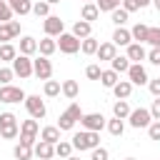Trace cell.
<instances>
[{
	"instance_id": "cell-31",
	"label": "cell",
	"mask_w": 160,
	"mask_h": 160,
	"mask_svg": "<svg viewBox=\"0 0 160 160\" xmlns=\"http://www.w3.org/2000/svg\"><path fill=\"white\" fill-rule=\"evenodd\" d=\"M118 80H120V75H118L115 70H102V72H100V82H102L105 88H110V90L115 88Z\"/></svg>"
},
{
	"instance_id": "cell-38",
	"label": "cell",
	"mask_w": 160,
	"mask_h": 160,
	"mask_svg": "<svg viewBox=\"0 0 160 160\" xmlns=\"http://www.w3.org/2000/svg\"><path fill=\"white\" fill-rule=\"evenodd\" d=\"M32 12H35L38 18H48V15H50V5H48L45 0H38V2H32Z\"/></svg>"
},
{
	"instance_id": "cell-19",
	"label": "cell",
	"mask_w": 160,
	"mask_h": 160,
	"mask_svg": "<svg viewBox=\"0 0 160 160\" xmlns=\"http://www.w3.org/2000/svg\"><path fill=\"white\" fill-rule=\"evenodd\" d=\"M130 92H132L130 80H118V82H115V88H112V95H115L118 100H128V98H130Z\"/></svg>"
},
{
	"instance_id": "cell-55",
	"label": "cell",
	"mask_w": 160,
	"mask_h": 160,
	"mask_svg": "<svg viewBox=\"0 0 160 160\" xmlns=\"http://www.w3.org/2000/svg\"><path fill=\"white\" fill-rule=\"evenodd\" d=\"M65 160H80V158H78V155H70V158H65Z\"/></svg>"
},
{
	"instance_id": "cell-25",
	"label": "cell",
	"mask_w": 160,
	"mask_h": 160,
	"mask_svg": "<svg viewBox=\"0 0 160 160\" xmlns=\"http://www.w3.org/2000/svg\"><path fill=\"white\" fill-rule=\"evenodd\" d=\"M60 92H62L68 100H75V98H78V92H80V85H78L75 80H65V82L60 85Z\"/></svg>"
},
{
	"instance_id": "cell-32",
	"label": "cell",
	"mask_w": 160,
	"mask_h": 160,
	"mask_svg": "<svg viewBox=\"0 0 160 160\" xmlns=\"http://www.w3.org/2000/svg\"><path fill=\"white\" fill-rule=\"evenodd\" d=\"M20 132H22V135H35V138H38V132H40L38 120H32V118H30V120H22V122H20Z\"/></svg>"
},
{
	"instance_id": "cell-47",
	"label": "cell",
	"mask_w": 160,
	"mask_h": 160,
	"mask_svg": "<svg viewBox=\"0 0 160 160\" xmlns=\"http://www.w3.org/2000/svg\"><path fill=\"white\" fill-rule=\"evenodd\" d=\"M120 8H122V10L128 12V15H130V12H135V10H140L135 0H122V2H120Z\"/></svg>"
},
{
	"instance_id": "cell-11",
	"label": "cell",
	"mask_w": 160,
	"mask_h": 160,
	"mask_svg": "<svg viewBox=\"0 0 160 160\" xmlns=\"http://www.w3.org/2000/svg\"><path fill=\"white\" fill-rule=\"evenodd\" d=\"M128 80H130V85H148V70L140 65V62H132L130 68H128Z\"/></svg>"
},
{
	"instance_id": "cell-16",
	"label": "cell",
	"mask_w": 160,
	"mask_h": 160,
	"mask_svg": "<svg viewBox=\"0 0 160 160\" xmlns=\"http://www.w3.org/2000/svg\"><path fill=\"white\" fill-rule=\"evenodd\" d=\"M35 52H38V40L30 38V35H22V38H20V55L32 58Z\"/></svg>"
},
{
	"instance_id": "cell-8",
	"label": "cell",
	"mask_w": 160,
	"mask_h": 160,
	"mask_svg": "<svg viewBox=\"0 0 160 160\" xmlns=\"http://www.w3.org/2000/svg\"><path fill=\"white\" fill-rule=\"evenodd\" d=\"M42 30H45L48 38H58V35L65 32V22H62L58 15H48V18L42 20Z\"/></svg>"
},
{
	"instance_id": "cell-15",
	"label": "cell",
	"mask_w": 160,
	"mask_h": 160,
	"mask_svg": "<svg viewBox=\"0 0 160 160\" xmlns=\"http://www.w3.org/2000/svg\"><path fill=\"white\" fill-rule=\"evenodd\" d=\"M115 48H128L130 42H132V38H130V30H125V28H115V32H112V40H110Z\"/></svg>"
},
{
	"instance_id": "cell-30",
	"label": "cell",
	"mask_w": 160,
	"mask_h": 160,
	"mask_svg": "<svg viewBox=\"0 0 160 160\" xmlns=\"http://www.w3.org/2000/svg\"><path fill=\"white\" fill-rule=\"evenodd\" d=\"M15 58H18V48H15L12 42H2V45H0V60L12 62Z\"/></svg>"
},
{
	"instance_id": "cell-40",
	"label": "cell",
	"mask_w": 160,
	"mask_h": 160,
	"mask_svg": "<svg viewBox=\"0 0 160 160\" xmlns=\"http://www.w3.org/2000/svg\"><path fill=\"white\" fill-rule=\"evenodd\" d=\"M10 20H12V10H10L8 0H0V25L2 22H10Z\"/></svg>"
},
{
	"instance_id": "cell-5",
	"label": "cell",
	"mask_w": 160,
	"mask_h": 160,
	"mask_svg": "<svg viewBox=\"0 0 160 160\" xmlns=\"http://www.w3.org/2000/svg\"><path fill=\"white\" fill-rule=\"evenodd\" d=\"M25 108H28V112H30L32 120H42L45 112H48L45 100H40V95H28V98H25Z\"/></svg>"
},
{
	"instance_id": "cell-6",
	"label": "cell",
	"mask_w": 160,
	"mask_h": 160,
	"mask_svg": "<svg viewBox=\"0 0 160 160\" xmlns=\"http://www.w3.org/2000/svg\"><path fill=\"white\" fill-rule=\"evenodd\" d=\"M58 48H60V52H65V55H75L78 50H80V40L72 35V32H62V35H58Z\"/></svg>"
},
{
	"instance_id": "cell-45",
	"label": "cell",
	"mask_w": 160,
	"mask_h": 160,
	"mask_svg": "<svg viewBox=\"0 0 160 160\" xmlns=\"http://www.w3.org/2000/svg\"><path fill=\"white\" fill-rule=\"evenodd\" d=\"M15 78L12 68H0V85H10V80Z\"/></svg>"
},
{
	"instance_id": "cell-7",
	"label": "cell",
	"mask_w": 160,
	"mask_h": 160,
	"mask_svg": "<svg viewBox=\"0 0 160 160\" xmlns=\"http://www.w3.org/2000/svg\"><path fill=\"white\" fill-rule=\"evenodd\" d=\"M128 122H130V128H135V130H140V128H148V125L152 122V118H150V110H145V108L130 110V115H128Z\"/></svg>"
},
{
	"instance_id": "cell-27",
	"label": "cell",
	"mask_w": 160,
	"mask_h": 160,
	"mask_svg": "<svg viewBox=\"0 0 160 160\" xmlns=\"http://www.w3.org/2000/svg\"><path fill=\"white\" fill-rule=\"evenodd\" d=\"M105 128H108V132H110L112 138H120V135L125 132V120L112 118V120H108V122H105Z\"/></svg>"
},
{
	"instance_id": "cell-33",
	"label": "cell",
	"mask_w": 160,
	"mask_h": 160,
	"mask_svg": "<svg viewBox=\"0 0 160 160\" xmlns=\"http://www.w3.org/2000/svg\"><path fill=\"white\" fill-rule=\"evenodd\" d=\"M55 155L62 158V160L70 158V155H72V142H70V140H60V142H55Z\"/></svg>"
},
{
	"instance_id": "cell-48",
	"label": "cell",
	"mask_w": 160,
	"mask_h": 160,
	"mask_svg": "<svg viewBox=\"0 0 160 160\" xmlns=\"http://www.w3.org/2000/svg\"><path fill=\"white\" fill-rule=\"evenodd\" d=\"M150 118H152V120H160V98L152 100V105H150Z\"/></svg>"
},
{
	"instance_id": "cell-1",
	"label": "cell",
	"mask_w": 160,
	"mask_h": 160,
	"mask_svg": "<svg viewBox=\"0 0 160 160\" xmlns=\"http://www.w3.org/2000/svg\"><path fill=\"white\" fill-rule=\"evenodd\" d=\"M72 150H95V148H100V132H90V130H80V132H75L72 135Z\"/></svg>"
},
{
	"instance_id": "cell-9",
	"label": "cell",
	"mask_w": 160,
	"mask_h": 160,
	"mask_svg": "<svg viewBox=\"0 0 160 160\" xmlns=\"http://www.w3.org/2000/svg\"><path fill=\"white\" fill-rule=\"evenodd\" d=\"M12 72H15L18 78H30V75H32V58L18 52V58L12 60Z\"/></svg>"
},
{
	"instance_id": "cell-29",
	"label": "cell",
	"mask_w": 160,
	"mask_h": 160,
	"mask_svg": "<svg viewBox=\"0 0 160 160\" xmlns=\"http://www.w3.org/2000/svg\"><path fill=\"white\" fill-rule=\"evenodd\" d=\"M98 48H100V40H95L92 35L85 38V40H80V52H85V55H95Z\"/></svg>"
},
{
	"instance_id": "cell-14",
	"label": "cell",
	"mask_w": 160,
	"mask_h": 160,
	"mask_svg": "<svg viewBox=\"0 0 160 160\" xmlns=\"http://www.w3.org/2000/svg\"><path fill=\"white\" fill-rule=\"evenodd\" d=\"M32 155H35V158H40V160H52V155H55V145H50V142L40 140V142H35V145H32Z\"/></svg>"
},
{
	"instance_id": "cell-41",
	"label": "cell",
	"mask_w": 160,
	"mask_h": 160,
	"mask_svg": "<svg viewBox=\"0 0 160 160\" xmlns=\"http://www.w3.org/2000/svg\"><path fill=\"white\" fill-rule=\"evenodd\" d=\"M18 125V118L12 112H0V128H12Z\"/></svg>"
},
{
	"instance_id": "cell-46",
	"label": "cell",
	"mask_w": 160,
	"mask_h": 160,
	"mask_svg": "<svg viewBox=\"0 0 160 160\" xmlns=\"http://www.w3.org/2000/svg\"><path fill=\"white\" fill-rule=\"evenodd\" d=\"M148 135H150V140H160V120H152L148 125Z\"/></svg>"
},
{
	"instance_id": "cell-35",
	"label": "cell",
	"mask_w": 160,
	"mask_h": 160,
	"mask_svg": "<svg viewBox=\"0 0 160 160\" xmlns=\"http://www.w3.org/2000/svg\"><path fill=\"white\" fill-rule=\"evenodd\" d=\"M110 18H112V22H115V28H122V25L128 22V18H130V15H128V12L122 10V8H115V10L110 12Z\"/></svg>"
},
{
	"instance_id": "cell-24",
	"label": "cell",
	"mask_w": 160,
	"mask_h": 160,
	"mask_svg": "<svg viewBox=\"0 0 160 160\" xmlns=\"http://www.w3.org/2000/svg\"><path fill=\"white\" fill-rule=\"evenodd\" d=\"M130 65H132V62H130L125 55H115V58L110 60V70H115L118 75H120V72H128V68H130Z\"/></svg>"
},
{
	"instance_id": "cell-42",
	"label": "cell",
	"mask_w": 160,
	"mask_h": 160,
	"mask_svg": "<svg viewBox=\"0 0 160 160\" xmlns=\"http://www.w3.org/2000/svg\"><path fill=\"white\" fill-rule=\"evenodd\" d=\"M90 160H110V150L108 148H95V150H90Z\"/></svg>"
},
{
	"instance_id": "cell-21",
	"label": "cell",
	"mask_w": 160,
	"mask_h": 160,
	"mask_svg": "<svg viewBox=\"0 0 160 160\" xmlns=\"http://www.w3.org/2000/svg\"><path fill=\"white\" fill-rule=\"evenodd\" d=\"M55 50H58V42H55L52 38H48V35H45V38H42V40L38 42V52H40L42 58H50V55H52Z\"/></svg>"
},
{
	"instance_id": "cell-39",
	"label": "cell",
	"mask_w": 160,
	"mask_h": 160,
	"mask_svg": "<svg viewBox=\"0 0 160 160\" xmlns=\"http://www.w3.org/2000/svg\"><path fill=\"white\" fill-rule=\"evenodd\" d=\"M20 135V125H12V128H0V138L2 140H15Z\"/></svg>"
},
{
	"instance_id": "cell-10",
	"label": "cell",
	"mask_w": 160,
	"mask_h": 160,
	"mask_svg": "<svg viewBox=\"0 0 160 160\" xmlns=\"http://www.w3.org/2000/svg\"><path fill=\"white\" fill-rule=\"evenodd\" d=\"M32 75L35 78H40V80H50L52 78V62L48 60V58H35L32 60Z\"/></svg>"
},
{
	"instance_id": "cell-20",
	"label": "cell",
	"mask_w": 160,
	"mask_h": 160,
	"mask_svg": "<svg viewBox=\"0 0 160 160\" xmlns=\"http://www.w3.org/2000/svg\"><path fill=\"white\" fill-rule=\"evenodd\" d=\"M8 5L12 10V15H28V12H32V2L30 0H8Z\"/></svg>"
},
{
	"instance_id": "cell-53",
	"label": "cell",
	"mask_w": 160,
	"mask_h": 160,
	"mask_svg": "<svg viewBox=\"0 0 160 160\" xmlns=\"http://www.w3.org/2000/svg\"><path fill=\"white\" fill-rule=\"evenodd\" d=\"M150 5H152V8H155V10H158V12H160V0H152V2H150Z\"/></svg>"
},
{
	"instance_id": "cell-56",
	"label": "cell",
	"mask_w": 160,
	"mask_h": 160,
	"mask_svg": "<svg viewBox=\"0 0 160 160\" xmlns=\"http://www.w3.org/2000/svg\"><path fill=\"white\" fill-rule=\"evenodd\" d=\"M125 160H135V158H125Z\"/></svg>"
},
{
	"instance_id": "cell-23",
	"label": "cell",
	"mask_w": 160,
	"mask_h": 160,
	"mask_svg": "<svg viewBox=\"0 0 160 160\" xmlns=\"http://www.w3.org/2000/svg\"><path fill=\"white\" fill-rule=\"evenodd\" d=\"M98 60H112L115 55H118V48L112 45V42H100V48H98Z\"/></svg>"
},
{
	"instance_id": "cell-44",
	"label": "cell",
	"mask_w": 160,
	"mask_h": 160,
	"mask_svg": "<svg viewBox=\"0 0 160 160\" xmlns=\"http://www.w3.org/2000/svg\"><path fill=\"white\" fill-rule=\"evenodd\" d=\"M100 72H102V68H100V65H95V62L85 68V75H88V80H100Z\"/></svg>"
},
{
	"instance_id": "cell-52",
	"label": "cell",
	"mask_w": 160,
	"mask_h": 160,
	"mask_svg": "<svg viewBox=\"0 0 160 160\" xmlns=\"http://www.w3.org/2000/svg\"><path fill=\"white\" fill-rule=\"evenodd\" d=\"M135 2H138V8H148L152 0H135Z\"/></svg>"
},
{
	"instance_id": "cell-34",
	"label": "cell",
	"mask_w": 160,
	"mask_h": 160,
	"mask_svg": "<svg viewBox=\"0 0 160 160\" xmlns=\"http://www.w3.org/2000/svg\"><path fill=\"white\" fill-rule=\"evenodd\" d=\"M12 155H15V160H30V158H32V148L18 142V145L12 148Z\"/></svg>"
},
{
	"instance_id": "cell-43",
	"label": "cell",
	"mask_w": 160,
	"mask_h": 160,
	"mask_svg": "<svg viewBox=\"0 0 160 160\" xmlns=\"http://www.w3.org/2000/svg\"><path fill=\"white\" fill-rule=\"evenodd\" d=\"M145 42H150L152 48H160V28H150L148 30V40Z\"/></svg>"
},
{
	"instance_id": "cell-22",
	"label": "cell",
	"mask_w": 160,
	"mask_h": 160,
	"mask_svg": "<svg viewBox=\"0 0 160 160\" xmlns=\"http://www.w3.org/2000/svg\"><path fill=\"white\" fill-rule=\"evenodd\" d=\"M40 140H45V142H50V145L60 142V130H58V125H48V128H42V130H40Z\"/></svg>"
},
{
	"instance_id": "cell-13",
	"label": "cell",
	"mask_w": 160,
	"mask_h": 160,
	"mask_svg": "<svg viewBox=\"0 0 160 160\" xmlns=\"http://www.w3.org/2000/svg\"><path fill=\"white\" fill-rule=\"evenodd\" d=\"M125 58H128L130 62H142V60H148V50H145L140 42H130V45H128Z\"/></svg>"
},
{
	"instance_id": "cell-3",
	"label": "cell",
	"mask_w": 160,
	"mask_h": 160,
	"mask_svg": "<svg viewBox=\"0 0 160 160\" xmlns=\"http://www.w3.org/2000/svg\"><path fill=\"white\" fill-rule=\"evenodd\" d=\"M105 115L102 112H82V118H80V125H82V130H90V132H100L102 128H105Z\"/></svg>"
},
{
	"instance_id": "cell-12",
	"label": "cell",
	"mask_w": 160,
	"mask_h": 160,
	"mask_svg": "<svg viewBox=\"0 0 160 160\" xmlns=\"http://www.w3.org/2000/svg\"><path fill=\"white\" fill-rule=\"evenodd\" d=\"M18 35H20V22L18 20H10V22L0 25V42H12Z\"/></svg>"
},
{
	"instance_id": "cell-28",
	"label": "cell",
	"mask_w": 160,
	"mask_h": 160,
	"mask_svg": "<svg viewBox=\"0 0 160 160\" xmlns=\"http://www.w3.org/2000/svg\"><path fill=\"white\" fill-rule=\"evenodd\" d=\"M148 30H150L148 25H142V22H138V25H132V30H130V38H132L135 42H140V45H142V42L148 40Z\"/></svg>"
},
{
	"instance_id": "cell-2",
	"label": "cell",
	"mask_w": 160,
	"mask_h": 160,
	"mask_svg": "<svg viewBox=\"0 0 160 160\" xmlns=\"http://www.w3.org/2000/svg\"><path fill=\"white\" fill-rule=\"evenodd\" d=\"M80 118H82L80 105L78 102H70V108L65 112H60V118H58V130H72L75 122H80Z\"/></svg>"
},
{
	"instance_id": "cell-51",
	"label": "cell",
	"mask_w": 160,
	"mask_h": 160,
	"mask_svg": "<svg viewBox=\"0 0 160 160\" xmlns=\"http://www.w3.org/2000/svg\"><path fill=\"white\" fill-rule=\"evenodd\" d=\"M148 60H150L152 65H160V48H152V50L148 52Z\"/></svg>"
},
{
	"instance_id": "cell-26",
	"label": "cell",
	"mask_w": 160,
	"mask_h": 160,
	"mask_svg": "<svg viewBox=\"0 0 160 160\" xmlns=\"http://www.w3.org/2000/svg\"><path fill=\"white\" fill-rule=\"evenodd\" d=\"M128 115H130V105H128V100H115V102H112V118L128 120Z\"/></svg>"
},
{
	"instance_id": "cell-57",
	"label": "cell",
	"mask_w": 160,
	"mask_h": 160,
	"mask_svg": "<svg viewBox=\"0 0 160 160\" xmlns=\"http://www.w3.org/2000/svg\"><path fill=\"white\" fill-rule=\"evenodd\" d=\"M85 2H95V0H85Z\"/></svg>"
},
{
	"instance_id": "cell-54",
	"label": "cell",
	"mask_w": 160,
	"mask_h": 160,
	"mask_svg": "<svg viewBox=\"0 0 160 160\" xmlns=\"http://www.w3.org/2000/svg\"><path fill=\"white\" fill-rule=\"evenodd\" d=\"M45 2H48V5H58L60 0H45Z\"/></svg>"
},
{
	"instance_id": "cell-37",
	"label": "cell",
	"mask_w": 160,
	"mask_h": 160,
	"mask_svg": "<svg viewBox=\"0 0 160 160\" xmlns=\"http://www.w3.org/2000/svg\"><path fill=\"white\" fill-rule=\"evenodd\" d=\"M120 2L122 0H95V5H98L100 12H112L115 8H120Z\"/></svg>"
},
{
	"instance_id": "cell-18",
	"label": "cell",
	"mask_w": 160,
	"mask_h": 160,
	"mask_svg": "<svg viewBox=\"0 0 160 160\" xmlns=\"http://www.w3.org/2000/svg\"><path fill=\"white\" fill-rule=\"evenodd\" d=\"M78 40H85V38H90L92 35V25L90 22H85V20H78L75 25H72V30H70Z\"/></svg>"
},
{
	"instance_id": "cell-50",
	"label": "cell",
	"mask_w": 160,
	"mask_h": 160,
	"mask_svg": "<svg viewBox=\"0 0 160 160\" xmlns=\"http://www.w3.org/2000/svg\"><path fill=\"white\" fill-rule=\"evenodd\" d=\"M35 142H38V138H35V135H22V132H20V145H28V148H32Z\"/></svg>"
},
{
	"instance_id": "cell-17",
	"label": "cell",
	"mask_w": 160,
	"mask_h": 160,
	"mask_svg": "<svg viewBox=\"0 0 160 160\" xmlns=\"http://www.w3.org/2000/svg\"><path fill=\"white\" fill-rule=\"evenodd\" d=\"M98 18H100L98 5H95V2H85V5H82V10H80V20H85V22H90V25H92V20H98Z\"/></svg>"
},
{
	"instance_id": "cell-4",
	"label": "cell",
	"mask_w": 160,
	"mask_h": 160,
	"mask_svg": "<svg viewBox=\"0 0 160 160\" xmlns=\"http://www.w3.org/2000/svg\"><path fill=\"white\" fill-rule=\"evenodd\" d=\"M25 90L22 88H15V85H0V102H8V105H12V102H25Z\"/></svg>"
},
{
	"instance_id": "cell-36",
	"label": "cell",
	"mask_w": 160,
	"mask_h": 160,
	"mask_svg": "<svg viewBox=\"0 0 160 160\" xmlns=\"http://www.w3.org/2000/svg\"><path fill=\"white\" fill-rule=\"evenodd\" d=\"M60 85H62V82H58V80H45L42 92H45L48 98H58V95H60Z\"/></svg>"
},
{
	"instance_id": "cell-49",
	"label": "cell",
	"mask_w": 160,
	"mask_h": 160,
	"mask_svg": "<svg viewBox=\"0 0 160 160\" xmlns=\"http://www.w3.org/2000/svg\"><path fill=\"white\" fill-rule=\"evenodd\" d=\"M148 88H150V92H152L155 98H160V78H155V80H148Z\"/></svg>"
}]
</instances>
